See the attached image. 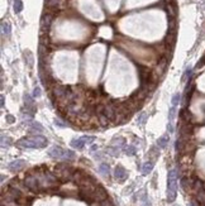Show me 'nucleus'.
I'll return each mask as SVG.
<instances>
[{"label": "nucleus", "mask_w": 205, "mask_h": 206, "mask_svg": "<svg viewBox=\"0 0 205 206\" xmlns=\"http://www.w3.org/2000/svg\"><path fill=\"white\" fill-rule=\"evenodd\" d=\"M1 32H3L4 35H7V37L10 35V33H12V28H10V24L8 22H3V24H1Z\"/></svg>", "instance_id": "nucleus-12"}, {"label": "nucleus", "mask_w": 205, "mask_h": 206, "mask_svg": "<svg viewBox=\"0 0 205 206\" xmlns=\"http://www.w3.org/2000/svg\"><path fill=\"white\" fill-rule=\"evenodd\" d=\"M180 101H181V95H180V94H175L174 96H172V99H171V104H172V106H177Z\"/></svg>", "instance_id": "nucleus-17"}, {"label": "nucleus", "mask_w": 205, "mask_h": 206, "mask_svg": "<svg viewBox=\"0 0 205 206\" xmlns=\"http://www.w3.org/2000/svg\"><path fill=\"white\" fill-rule=\"evenodd\" d=\"M84 139L86 142V144H90V143H93V142L95 140V137H88V135H85Z\"/></svg>", "instance_id": "nucleus-25"}, {"label": "nucleus", "mask_w": 205, "mask_h": 206, "mask_svg": "<svg viewBox=\"0 0 205 206\" xmlns=\"http://www.w3.org/2000/svg\"><path fill=\"white\" fill-rule=\"evenodd\" d=\"M153 166H154V162H153V161H148V162H146L144 165L142 166V168H141L142 173H143V175H148V173L153 170Z\"/></svg>", "instance_id": "nucleus-10"}, {"label": "nucleus", "mask_w": 205, "mask_h": 206, "mask_svg": "<svg viewBox=\"0 0 205 206\" xmlns=\"http://www.w3.org/2000/svg\"><path fill=\"white\" fill-rule=\"evenodd\" d=\"M10 144H12V139L9 138V137H7V139H5V135L1 137V147L3 148H8Z\"/></svg>", "instance_id": "nucleus-20"}, {"label": "nucleus", "mask_w": 205, "mask_h": 206, "mask_svg": "<svg viewBox=\"0 0 205 206\" xmlns=\"http://www.w3.org/2000/svg\"><path fill=\"white\" fill-rule=\"evenodd\" d=\"M42 95V90H41V87H36L34 90H33V97H39Z\"/></svg>", "instance_id": "nucleus-24"}, {"label": "nucleus", "mask_w": 205, "mask_h": 206, "mask_svg": "<svg viewBox=\"0 0 205 206\" xmlns=\"http://www.w3.org/2000/svg\"><path fill=\"white\" fill-rule=\"evenodd\" d=\"M146 121H147V114H146V113H141V114H139V117H138V119H137V123L139 125H144Z\"/></svg>", "instance_id": "nucleus-19"}, {"label": "nucleus", "mask_w": 205, "mask_h": 206, "mask_svg": "<svg viewBox=\"0 0 205 206\" xmlns=\"http://www.w3.org/2000/svg\"><path fill=\"white\" fill-rule=\"evenodd\" d=\"M25 165H27V163H25L24 161L17 159V161L10 162L9 166H8V168H9V170L12 171V172H18V171H20V170H23V168L25 167Z\"/></svg>", "instance_id": "nucleus-5"}, {"label": "nucleus", "mask_w": 205, "mask_h": 206, "mask_svg": "<svg viewBox=\"0 0 205 206\" xmlns=\"http://www.w3.org/2000/svg\"><path fill=\"white\" fill-rule=\"evenodd\" d=\"M175 114H176V106L170 108V111H169V123H172V121H174Z\"/></svg>", "instance_id": "nucleus-21"}, {"label": "nucleus", "mask_w": 205, "mask_h": 206, "mask_svg": "<svg viewBox=\"0 0 205 206\" xmlns=\"http://www.w3.org/2000/svg\"><path fill=\"white\" fill-rule=\"evenodd\" d=\"M177 195V171L170 170L167 178V201L174 202Z\"/></svg>", "instance_id": "nucleus-2"}, {"label": "nucleus", "mask_w": 205, "mask_h": 206, "mask_svg": "<svg viewBox=\"0 0 205 206\" xmlns=\"http://www.w3.org/2000/svg\"><path fill=\"white\" fill-rule=\"evenodd\" d=\"M96 149H98V147L96 145H93V148H91V151H96Z\"/></svg>", "instance_id": "nucleus-29"}, {"label": "nucleus", "mask_w": 205, "mask_h": 206, "mask_svg": "<svg viewBox=\"0 0 205 206\" xmlns=\"http://www.w3.org/2000/svg\"><path fill=\"white\" fill-rule=\"evenodd\" d=\"M1 108H4V96H1Z\"/></svg>", "instance_id": "nucleus-28"}, {"label": "nucleus", "mask_w": 205, "mask_h": 206, "mask_svg": "<svg viewBox=\"0 0 205 206\" xmlns=\"http://www.w3.org/2000/svg\"><path fill=\"white\" fill-rule=\"evenodd\" d=\"M119 151H120V148H119V147H110V148H108V151H106V152L109 153V154L117 157V156H119Z\"/></svg>", "instance_id": "nucleus-16"}, {"label": "nucleus", "mask_w": 205, "mask_h": 206, "mask_svg": "<svg viewBox=\"0 0 205 206\" xmlns=\"http://www.w3.org/2000/svg\"><path fill=\"white\" fill-rule=\"evenodd\" d=\"M99 173L100 175H102L104 177H109L110 175V167L108 163H101V165L99 166Z\"/></svg>", "instance_id": "nucleus-9"}, {"label": "nucleus", "mask_w": 205, "mask_h": 206, "mask_svg": "<svg viewBox=\"0 0 205 206\" xmlns=\"http://www.w3.org/2000/svg\"><path fill=\"white\" fill-rule=\"evenodd\" d=\"M141 202L143 206H151V202H149V200L147 197V195H146V192H143L141 195Z\"/></svg>", "instance_id": "nucleus-22"}, {"label": "nucleus", "mask_w": 205, "mask_h": 206, "mask_svg": "<svg viewBox=\"0 0 205 206\" xmlns=\"http://www.w3.org/2000/svg\"><path fill=\"white\" fill-rule=\"evenodd\" d=\"M85 144H86V142L84 139V137H81V138H75L71 140V147L75 148V149H82Z\"/></svg>", "instance_id": "nucleus-7"}, {"label": "nucleus", "mask_w": 205, "mask_h": 206, "mask_svg": "<svg viewBox=\"0 0 205 206\" xmlns=\"http://www.w3.org/2000/svg\"><path fill=\"white\" fill-rule=\"evenodd\" d=\"M63 3V0H47V7L50 9H57L60 8Z\"/></svg>", "instance_id": "nucleus-11"}, {"label": "nucleus", "mask_w": 205, "mask_h": 206, "mask_svg": "<svg viewBox=\"0 0 205 206\" xmlns=\"http://www.w3.org/2000/svg\"><path fill=\"white\" fill-rule=\"evenodd\" d=\"M48 156L56 159H72L75 157V153L72 151H65L63 148L58 145H53L50 151H48Z\"/></svg>", "instance_id": "nucleus-3"}, {"label": "nucleus", "mask_w": 205, "mask_h": 206, "mask_svg": "<svg viewBox=\"0 0 205 206\" xmlns=\"http://www.w3.org/2000/svg\"><path fill=\"white\" fill-rule=\"evenodd\" d=\"M51 22H52V15L51 14H45L42 17V20H41V29L45 32V30H48L51 25Z\"/></svg>", "instance_id": "nucleus-6"}, {"label": "nucleus", "mask_w": 205, "mask_h": 206, "mask_svg": "<svg viewBox=\"0 0 205 206\" xmlns=\"http://www.w3.org/2000/svg\"><path fill=\"white\" fill-rule=\"evenodd\" d=\"M124 152H126L127 156H134L137 152V148H136V145H127L124 148Z\"/></svg>", "instance_id": "nucleus-15"}, {"label": "nucleus", "mask_w": 205, "mask_h": 206, "mask_svg": "<svg viewBox=\"0 0 205 206\" xmlns=\"http://www.w3.org/2000/svg\"><path fill=\"white\" fill-rule=\"evenodd\" d=\"M24 56H25V62H27V65H28V67H33V62H34L33 55H32L29 51H27V52H24Z\"/></svg>", "instance_id": "nucleus-13"}, {"label": "nucleus", "mask_w": 205, "mask_h": 206, "mask_svg": "<svg viewBox=\"0 0 205 206\" xmlns=\"http://www.w3.org/2000/svg\"><path fill=\"white\" fill-rule=\"evenodd\" d=\"M191 73H192V70H191L190 67H189L187 70L185 71L184 76H182V81H185V80H187V78H190V77H191Z\"/></svg>", "instance_id": "nucleus-23"}, {"label": "nucleus", "mask_w": 205, "mask_h": 206, "mask_svg": "<svg viewBox=\"0 0 205 206\" xmlns=\"http://www.w3.org/2000/svg\"><path fill=\"white\" fill-rule=\"evenodd\" d=\"M28 125L30 126V130H37V131H43V126L37 123V121H28Z\"/></svg>", "instance_id": "nucleus-14"}, {"label": "nucleus", "mask_w": 205, "mask_h": 206, "mask_svg": "<svg viewBox=\"0 0 205 206\" xmlns=\"http://www.w3.org/2000/svg\"><path fill=\"white\" fill-rule=\"evenodd\" d=\"M55 124L57 126H61V128H65V126H66V123H63V121H61L60 119H56L55 120Z\"/></svg>", "instance_id": "nucleus-26"}, {"label": "nucleus", "mask_w": 205, "mask_h": 206, "mask_svg": "<svg viewBox=\"0 0 205 206\" xmlns=\"http://www.w3.org/2000/svg\"><path fill=\"white\" fill-rule=\"evenodd\" d=\"M7 121H8V123H10V124H12V123H14V121H15V119H14V117H13V115L8 114V115H7Z\"/></svg>", "instance_id": "nucleus-27"}, {"label": "nucleus", "mask_w": 205, "mask_h": 206, "mask_svg": "<svg viewBox=\"0 0 205 206\" xmlns=\"http://www.w3.org/2000/svg\"><path fill=\"white\" fill-rule=\"evenodd\" d=\"M14 1H15V0H14Z\"/></svg>", "instance_id": "nucleus-31"}, {"label": "nucleus", "mask_w": 205, "mask_h": 206, "mask_svg": "<svg viewBox=\"0 0 205 206\" xmlns=\"http://www.w3.org/2000/svg\"><path fill=\"white\" fill-rule=\"evenodd\" d=\"M23 10V3L20 0H15L14 1V12L15 13H20Z\"/></svg>", "instance_id": "nucleus-18"}, {"label": "nucleus", "mask_w": 205, "mask_h": 206, "mask_svg": "<svg viewBox=\"0 0 205 206\" xmlns=\"http://www.w3.org/2000/svg\"><path fill=\"white\" fill-rule=\"evenodd\" d=\"M17 145L24 149H36V148H45L47 145V138L42 135H34L30 138H22L17 142Z\"/></svg>", "instance_id": "nucleus-1"}, {"label": "nucleus", "mask_w": 205, "mask_h": 206, "mask_svg": "<svg viewBox=\"0 0 205 206\" xmlns=\"http://www.w3.org/2000/svg\"><path fill=\"white\" fill-rule=\"evenodd\" d=\"M189 206H196V205H195V204H194V202H192V204H190V205H189Z\"/></svg>", "instance_id": "nucleus-30"}, {"label": "nucleus", "mask_w": 205, "mask_h": 206, "mask_svg": "<svg viewBox=\"0 0 205 206\" xmlns=\"http://www.w3.org/2000/svg\"><path fill=\"white\" fill-rule=\"evenodd\" d=\"M169 140H170L169 134H163L161 138H158V140H157V147L161 148V149H163V148H166L167 144H169Z\"/></svg>", "instance_id": "nucleus-8"}, {"label": "nucleus", "mask_w": 205, "mask_h": 206, "mask_svg": "<svg viewBox=\"0 0 205 206\" xmlns=\"http://www.w3.org/2000/svg\"><path fill=\"white\" fill-rule=\"evenodd\" d=\"M114 177L117 178L118 182H124L128 178V172L126 171V168H123L122 166H117L114 171Z\"/></svg>", "instance_id": "nucleus-4"}]
</instances>
